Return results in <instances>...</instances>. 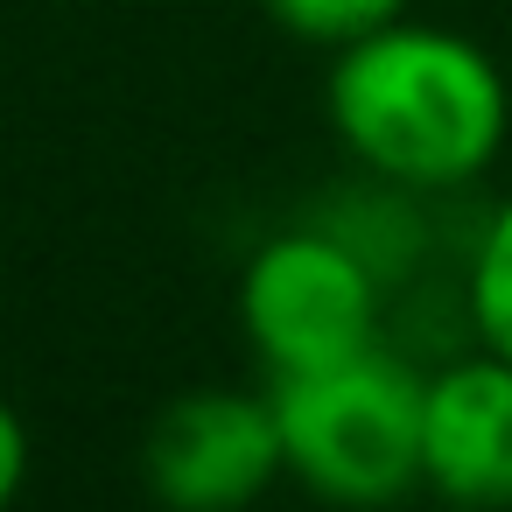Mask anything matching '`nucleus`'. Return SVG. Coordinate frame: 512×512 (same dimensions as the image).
I'll list each match as a JSON object with an SVG mask.
<instances>
[{"label": "nucleus", "mask_w": 512, "mask_h": 512, "mask_svg": "<svg viewBox=\"0 0 512 512\" xmlns=\"http://www.w3.org/2000/svg\"><path fill=\"white\" fill-rule=\"evenodd\" d=\"M323 120L379 190L435 197L477 183L505 155L512 85L484 43L400 15L330 50Z\"/></svg>", "instance_id": "nucleus-1"}, {"label": "nucleus", "mask_w": 512, "mask_h": 512, "mask_svg": "<svg viewBox=\"0 0 512 512\" xmlns=\"http://www.w3.org/2000/svg\"><path fill=\"white\" fill-rule=\"evenodd\" d=\"M421 386L428 372H414L386 344L267 379L288 477L344 512L407 498L421 484Z\"/></svg>", "instance_id": "nucleus-2"}, {"label": "nucleus", "mask_w": 512, "mask_h": 512, "mask_svg": "<svg viewBox=\"0 0 512 512\" xmlns=\"http://www.w3.org/2000/svg\"><path fill=\"white\" fill-rule=\"evenodd\" d=\"M386 267L344 225H288L239 267V330L267 379L379 344Z\"/></svg>", "instance_id": "nucleus-3"}, {"label": "nucleus", "mask_w": 512, "mask_h": 512, "mask_svg": "<svg viewBox=\"0 0 512 512\" xmlns=\"http://www.w3.org/2000/svg\"><path fill=\"white\" fill-rule=\"evenodd\" d=\"M288 477L274 393L190 386L141 435V484L162 512H246Z\"/></svg>", "instance_id": "nucleus-4"}, {"label": "nucleus", "mask_w": 512, "mask_h": 512, "mask_svg": "<svg viewBox=\"0 0 512 512\" xmlns=\"http://www.w3.org/2000/svg\"><path fill=\"white\" fill-rule=\"evenodd\" d=\"M421 491L456 512H512V358L470 351L421 386Z\"/></svg>", "instance_id": "nucleus-5"}, {"label": "nucleus", "mask_w": 512, "mask_h": 512, "mask_svg": "<svg viewBox=\"0 0 512 512\" xmlns=\"http://www.w3.org/2000/svg\"><path fill=\"white\" fill-rule=\"evenodd\" d=\"M463 316H470V337L484 351L512 358V197H498V211L470 239V260H463Z\"/></svg>", "instance_id": "nucleus-6"}, {"label": "nucleus", "mask_w": 512, "mask_h": 512, "mask_svg": "<svg viewBox=\"0 0 512 512\" xmlns=\"http://www.w3.org/2000/svg\"><path fill=\"white\" fill-rule=\"evenodd\" d=\"M274 15V29H288L295 43H316V50H344L386 22L407 15V0H260Z\"/></svg>", "instance_id": "nucleus-7"}, {"label": "nucleus", "mask_w": 512, "mask_h": 512, "mask_svg": "<svg viewBox=\"0 0 512 512\" xmlns=\"http://www.w3.org/2000/svg\"><path fill=\"white\" fill-rule=\"evenodd\" d=\"M29 484V421L15 414V400H0V512H8Z\"/></svg>", "instance_id": "nucleus-8"}]
</instances>
